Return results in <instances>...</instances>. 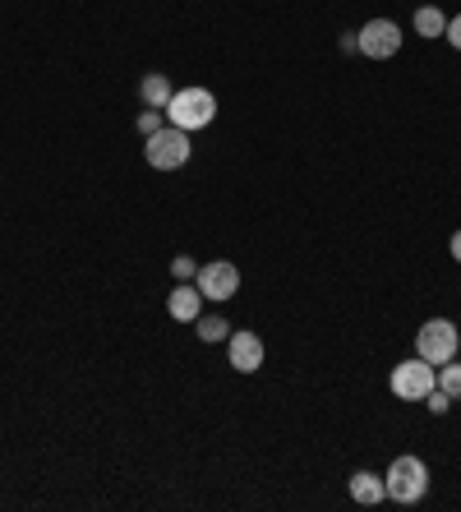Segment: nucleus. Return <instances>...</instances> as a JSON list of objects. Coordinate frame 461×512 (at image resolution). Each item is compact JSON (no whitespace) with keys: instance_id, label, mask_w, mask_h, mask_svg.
Listing matches in <instances>:
<instances>
[{"instance_id":"f257e3e1","label":"nucleus","mask_w":461,"mask_h":512,"mask_svg":"<svg viewBox=\"0 0 461 512\" xmlns=\"http://www.w3.org/2000/svg\"><path fill=\"white\" fill-rule=\"evenodd\" d=\"M166 120L185 134H199L217 120V97L208 88H176L171 102H166Z\"/></svg>"},{"instance_id":"f03ea898","label":"nucleus","mask_w":461,"mask_h":512,"mask_svg":"<svg viewBox=\"0 0 461 512\" xmlns=\"http://www.w3.org/2000/svg\"><path fill=\"white\" fill-rule=\"evenodd\" d=\"M383 485H388V499H392V503H402V508H415V503L429 494V466L420 462L415 453H406V457H397V462L388 466Z\"/></svg>"},{"instance_id":"7ed1b4c3","label":"nucleus","mask_w":461,"mask_h":512,"mask_svg":"<svg viewBox=\"0 0 461 512\" xmlns=\"http://www.w3.org/2000/svg\"><path fill=\"white\" fill-rule=\"evenodd\" d=\"M143 157H148V167L153 171H180L194 157V139L171 125V130H157V134L143 139Z\"/></svg>"},{"instance_id":"20e7f679","label":"nucleus","mask_w":461,"mask_h":512,"mask_svg":"<svg viewBox=\"0 0 461 512\" xmlns=\"http://www.w3.org/2000/svg\"><path fill=\"white\" fill-rule=\"evenodd\" d=\"M457 346H461V328L452 319H429L420 333H415V356L429 360V365H448L457 360Z\"/></svg>"},{"instance_id":"39448f33","label":"nucleus","mask_w":461,"mask_h":512,"mask_svg":"<svg viewBox=\"0 0 461 512\" xmlns=\"http://www.w3.org/2000/svg\"><path fill=\"white\" fill-rule=\"evenodd\" d=\"M388 388H392V397H402V402H425V397L438 388V370L429 365V360H420V356L402 360V365L392 370Z\"/></svg>"},{"instance_id":"423d86ee","label":"nucleus","mask_w":461,"mask_h":512,"mask_svg":"<svg viewBox=\"0 0 461 512\" xmlns=\"http://www.w3.org/2000/svg\"><path fill=\"white\" fill-rule=\"evenodd\" d=\"M355 42H360V56L392 60L397 51H402V28L392 24V19H369V24L355 33Z\"/></svg>"},{"instance_id":"0eeeda50","label":"nucleus","mask_w":461,"mask_h":512,"mask_svg":"<svg viewBox=\"0 0 461 512\" xmlns=\"http://www.w3.org/2000/svg\"><path fill=\"white\" fill-rule=\"evenodd\" d=\"M194 286L203 291V300H231L240 291V268L231 259L199 263V277H194Z\"/></svg>"},{"instance_id":"6e6552de","label":"nucleus","mask_w":461,"mask_h":512,"mask_svg":"<svg viewBox=\"0 0 461 512\" xmlns=\"http://www.w3.org/2000/svg\"><path fill=\"white\" fill-rule=\"evenodd\" d=\"M263 356H268V346H263V337L259 333H231L226 337V360H231V370L236 374H254V370H263Z\"/></svg>"},{"instance_id":"1a4fd4ad","label":"nucleus","mask_w":461,"mask_h":512,"mask_svg":"<svg viewBox=\"0 0 461 512\" xmlns=\"http://www.w3.org/2000/svg\"><path fill=\"white\" fill-rule=\"evenodd\" d=\"M166 314L176 323H194L203 314V291L199 286H190V282H180L171 296H166Z\"/></svg>"},{"instance_id":"9d476101","label":"nucleus","mask_w":461,"mask_h":512,"mask_svg":"<svg viewBox=\"0 0 461 512\" xmlns=\"http://www.w3.org/2000/svg\"><path fill=\"white\" fill-rule=\"evenodd\" d=\"M351 499L360 503V508H379V503L388 499V485H383V476H374V471H355L351 476Z\"/></svg>"},{"instance_id":"9b49d317","label":"nucleus","mask_w":461,"mask_h":512,"mask_svg":"<svg viewBox=\"0 0 461 512\" xmlns=\"http://www.w3.org/2000/svg\"><path fill=\"white\" fill-rule=\"evenodd\" d=\"M171 79L166 74H143V84H139V97H143V107H153V111H166V102H171Z\"/></svg>"},{"instance_id":"f8f14e48","label":"nucleus","mask_w":461,"mask_h":512,"mask_svg":"<svg viewBox=\"0 0 461 512\" xmlns=\"http://www.w3.org/2000/svg\"><path fill=\"white\" fill-rule=\"evenodd\" d=\"M415 33H420V37H443V33H448V14L438 10V5L415 10Z\"/></svg>"},{"instance_id":"ddd939ff","label":"nucleus","mask_w":461,"mask_h":512,"mask_svg":"<svg viewBox=\"0 0 461 512\" xmlns=\"http://www.w3.org/2000/svg\"><path fill=\"white\" fill-rule=\"evenodd\" d=\"M194 333H199V342H226V337H231V323L222 319V314H199V319H194Z\"/></svg>"},{"instance_id":"4468645a","label":"nucleus","mask_w":461,"mask_h":512,"mask_svg":"<svg viewBox=\"0 0 461 512\" xmlns=\"http://www.w3.org/2000/svg\"><path fill=\"white\" fill-rule=\"evenodd\" d=\"M438 388H443L452 402H461V360H448V365H438Z\"/></svg>"},{"instance_id":"2eb2a0df","label":"nucleus","mask_w":461,"mask_h":512,"mask_svg":"<svg viewBox=\"0 0 461 512\" xmlns=\"http://www.w3.org/2000/svg\"><path fill=\"white\" fill-rule=\"evenodd\" d=\"M171 273H176V282H194V277H199L194 254H176V259H171Z\"/></svg>"},{"instance_id":"dca6fc26","label":"nucleus","mask_w":461,"mask_h":512,"mask_svg":"<svg viewBox=\"0 0 461 512\" xmlns=\"http://www.w3.org/2000/svg\"><path fill=\"white\" fill-rule=\"evenodd\" d=\"M162 116H166V111H153V107L143 111V116H139V134H143V139H148V134H157V130H162Z\"/></svg>"},{"instance_id":"f3484780","label":"nucleus","mask_w":461,"mask_h":512,"mask_svg":"<svg viewBox=\"0 0 461 512\" xmlns=\"http://www.w3.org/2000/svg\"><path fill=\"white\" fill-rule=\"evenodd\" d=\"M425 406H429V411H434V416H443V411H448V406H452V397L443 393V388H434V393L425 397Z\"/></svg>"},{"instance_id":"a211bd4d","label":"nucleus","mask_w":461,"mask_h":512,"mask_svg":"<svg viewBox=\"0 0 461 512\" xmlns=\"http://www.w3.org/2000/svg\"><path fill=\"white\" fill-rule=\"evenodd\" d=\"M443 37L452 42V51H461V14H452V19H448V33H443Z\"/></svg>"},{"instance_id":"6ab92c4d","label":"nucleus","mask_w":461,"mask_h":512,"mask_svg":"<svg viewBox=\"0 0 461 512\" xmlns=\"http://www.w3.org/2000/svg\"><path fill=\"white\" fill-rule=\"evenodd\" d=\"M337 47H342V56H360V42H355V33H342V42H337Z\"/></svg>"},{"instance_id":"aec40b11","label":"nucleus","mask_w":461,"mask_h":512,"mask_svg":"<svg viewBox=\"0 0 461 512\" xmlns=\"http://www.w3.org/2000/svg\"><path fill=\"white\" fill-rule=\"evenodd\" d=\"M448 254L461 263V231H452V240H448Z\"/></svg>"}]
</instances>
